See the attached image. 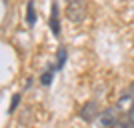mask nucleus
Masks as SVG:
<instances>
[{"label":"nucleus","mask_w":134,"mask_h":128,"mask_svg":"<svg viewBox=\"0 0 134 128\" xmlns=\"http://www.w3.org/2000/svg\"><path fill=\"white\" fill-rule=\"evenodd\" d=\"M88 16V2L86 0H68L66 6V18L72 24L84 22V18Z\"/></svg>","instance_id":"nucleus-1"},{"label":"nucleus","mask_w":134,"mask_h":128,"mask_svg":"<svg viewBox=\"0 0 134 128\" xmlns=\"http://www.w3.org/2000/svg\"><path fill=\"white\" fill-rule=\"evenodd\" d=\"M120 118H122V114L118 112L116 106H108L106 110H102V114H100V124H102V128H114L120 122Z\"/></svg>","instance_id":"nucleus-2"},{"label":"nucleus","mask_w":134,"mask_h":128,"mask_svg":"<svg viewBox=\"0 0 134 128\" xmlns=\"http://www.w3.org/2000/svg\"><path fill=\"white\" fill-rule=\"evenodd\" d=\"M100 114H102V110H100V106H98L96 100H88L80 108V118L84 122H94L96 118H100Z\"/></svg>","instance_id":"nucleus-3"},{"label":"nucleus","mask_w":134,"mask_h":128,"mask_svg":"<svg viewBox=\"0 0 134 128\" xmlns=\"http://www.w3.org/2000/svg\"><path fill=\"white\" fill-rule=\"evenodd\" d=\"M114 106L118 108V112H120L122 116H130V114L134 112V94H130V92L120 94V98L116 100Z\"/></svg>","instance_id":"nucleus-4"},{"label":"nucleus","mask_w":134,"mask_h":128,"mask_svg":"<svg viewBox=\"0 0 134 128\" xmlns=\"http://www.w3.org/2000/svg\"><path fill=\"white\" fill-rule=\"evenodd\" d=\"M48 24H50V30L56 38L60 36V8H58V2H52L50 4V16H48Z\"/></svg>","instance_id":"nucleus-5"},{"label":"nucleus","mask_w":134,"mask_h":128,"mask_svg":"<svg viewBox=\"0 0 134 128\" xmlns=\"http://www.w3.org/2000/svg\"><path fill=\"white\" fill-rule=\"evenodd\" d=\"M26 22L28 26L36 24V4H34V0H28V4H26Z\"/></svg>","instance_id":"nucleus-6"},{"label":"nucleus","mask_w":134,"mask_h":128,"mask_svg":"<svg viewBox=\"0 0 134 128\" xmlns=\"http://www.w3.org/2000/svg\"><path fill=\"white\" fill-rule=\"evenodd\" d=\"M66 60H68V52H66V48L64 46H60L58 48V54H56V70H62L64 68V64H66Z\"/></svg>","instance_id":"nucleus-7"},{"label":"nucleus","mask_w":134,"mask_h":128,"mask_svg":"<svg viewBox=\"0 0 134 128\" xmlns=\"http://www.w3.org/2000/svg\"><path fill=\"white\" fill-rule=\"evenodd\" d=\"M54 72H56V66L52 64V66L48 68V70H46V72L42 74V76H40V84H42V86H50V82H52V76H54Z\"/></svg>","instance_id":"nucleus-8"},{"label":"nucleus","mask_w":134,"mask_h":128,"mask_svg":"<svg viewBox=\"0 0 134 128\" xmlns=\"http://www.w3.org/2000/svg\"><path fill=\"white\" fill-rule=\"evenodd\" d=\"M114 128H134V122L130 120V118L122 116V118H120V122H118V124H116Z\"/></svg>","instance_id":"nucleus-9"},{"label":"nucleus","mask_w":134,"mask_h":128,"mask_svg":"<svg viewBox=\"0 0 134 128\" xmlns=\"http://www.w3.org/2000/svg\"><path fill=\"white\" fill-rule=\"evenodd\" d=\"M18 102H20V94H14V96H12V104L8 106V112H10V114H12V112H14V110H16Z\"/></svg>","instance_id":"nucleus-10"},{"label":"nucleus","mask_w":134,"mask_h":128,"mask_svg":"<svg viewBox=\"0 0 134 128\" xmlns=\"http://www.w3.org/2000/svg\"><path fill=\"white\" fill-rule=\"evenodd\" d=\"M128 92H130V94H134V80L130 82V90H128Z\"/></svg>","instance_id":"nucleus-11"},{"label":"nucleus","mask_w":134,"mask_h":128,"mask_svg":"<svg viewBox=\"0 0 134 128\" xmlns=\"http://www.w3.org/2000/svg\"><path fill=\"white\" fill-rule=\"evenodd\" d=\"M2 2H4V4H6V2H8V0H2Z\"/></svg>","instance_id":"nucleus-12"}]
</instances>
